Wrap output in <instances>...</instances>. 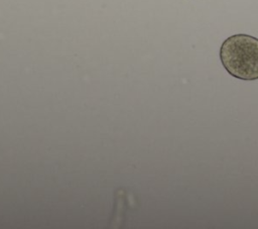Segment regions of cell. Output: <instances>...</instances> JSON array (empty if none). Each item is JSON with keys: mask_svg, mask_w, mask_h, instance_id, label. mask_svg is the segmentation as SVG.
<instances>
[{"mask_svg": "<svg viewBox=\"0 0 258 229\" xmlns=\"http://www.w3.org/2000/svg\"><path fill=\"white\" fill-rule=\"evenodd\" d=\"M220 60L234 78L258 80V38L248 34H234L221 45Z\"/></svg>", "mask_w": 258, "mask_h": 229, "instance_id": "1", "label": "cell"}]
</instances>
